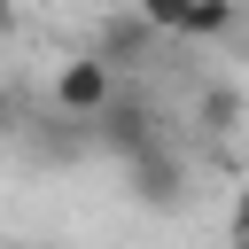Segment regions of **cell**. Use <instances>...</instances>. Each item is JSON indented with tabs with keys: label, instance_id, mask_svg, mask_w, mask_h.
<instances>
[{
	"label": "cell",
	"instance_id": "obj_1",
	"mask_svg": "<svg viewBox=\"0 0 249 249\" xmlns=\"http://www.w3.org/2000/svg\"><path fill=\"white\" fill-rule=\"evenodd\" d=\"M117 86H124V78L86 47V54H70V62L47 78V101H54V117H62V124H93V117L117 101Z\"/></svg>",
	"mask_w": 249,
	"mask_h": 249
},
{
	"label": "cell",
	"instance_id": "obj_2",
	"mask_svg": "<svg viewBox=\"0 0 249 249\" xmlns=\"http://www.w3.org/2000/svg\"><path fill=\"white\" fill-rule=\"evenodd\" d=\"M187 156H179V140H156V148H140V156H124V195L140 202V210H179L187 202Z\"/></svg>",
	"mask_w": 249,
	"mask_h": 249
},
{
	"label": "cell",
	"instance_id": "obj_3",
	"mask_svg": "<svg viewBox=\"0 0 249 249\" xmlns=\"http://www.w3.org/2000/svg\"><path fill=\"white\" fill-rule=\"evenodd\" d=\"M132 16L156 31V39H226L241 23L233 0H132Z\"/></svg>",
	"mask_w": 249,
	"mask_h": 249
},
{
	"label": "cell",
	"instance_id": "obj_4",
	"mask_svg": "<svg viewBox=\"0 0 249 249\" xmlns=\"http://www.w3.org/2000/svg\"><path fill=\"white\" fill-rule=\"evenodd\" d=\"M86 132H93V140H101L117 163H124V156H140V148H156V140H171V132H163V117H156L140 93H124V86H117V101H109V109H101Z\"/></svg>",
	"mask_w": 249,
	"mask_h": 249
},
{
	"label": "cell",
	"instance_id": "obj_5",
	"mask_svg": "<svg viewBox=\"0 0 249 249\" xmlns=\"http://www.w3.org/2000/svg\"><path fill=\"white\" fill-rule=\"evenodd\" d=\"M241 124H249V93L226 86V78H210V86L195 93V132H202V140H233Z\"/></svg>",
	"mask_w": 249,
	"mask_h": 249
},
{
	"label": "cell",
	"instance_id": "obj_6",
	"mask_svg": "<svg viewBox=\"0 0 249 249\" xmlns=\"http://www.w3.org/2000/svg\"><path fill=\"white\" fill-rule=\"evenodd\" d=\"M156 47H163V39H156V31H148V23H140V16H132V23H124V16H117V23H109V31H101V47H93V54H101V62H109V70H117V78H124V70H132V62H148V54H156Z\"/></svg>",
	"mask_w": 249,
	"mask_h": 249
},
{
	"label": "cell",
	"instance_id": "obj_7",
	"mask_svg": "<svg viewBox=\"0 0 249 249\" xmlns=\"http://www.w3.org/2000/svg\"><path fill=\"white\" fill-rule=\"evenodd\" d=\"M226 249H249V187H233L226 202Z\"/></svg>",
	"mask_w": 249,
	"mask_h": 249
},
{
	"label": "cell",
	"instance_id": "obj_8",
	"mask_svg": "<svg viewBox=\"0 0 249 249\" xmlns=\"http://www.w3.org/2000/svg\"><path fill=\"white\" fill-rule=\"evenodd\" d=\"M16 117H23V109H16V93L0 86V132H16Z\"/></svg>",
	"mask_w": 249,
	"mask_h": 249
},
{
	"label": "cell",
	"instance_id": "obj_9",
	"mask_svg": "<svg viewBox=\"0 0 249 249\" xmlns=\"http://www.w3.org/2000/svg\"><path fill=\"white\" fill-rule=\"evenodd\" d=\"M8 23H16V8H8V0H0V31H8Z\"/></svg>",
	"mask_w": 249,
	"mask_h": 249
},
{
	"label": "cell",
	"instance_id": "obj_10",
	"mask_svg": "<svg viewBox=\"0 0 249 249\" xmlns=\"http://www.w3.org/2000/svg\"><path fill=\"white\" fill-rule=\"evenodd\" d=\"M0 249H31V241H0Z\"/></svg>",
	"mask_w": 249,
	"mask_h": 249
}]
</instances>
